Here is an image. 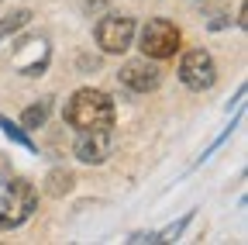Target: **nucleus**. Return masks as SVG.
Returning <instances> with one entry per match:
<instances>
[{
    "label": "nucleus",
    "mask_w": 248,
    "mask_h": 245,
    "mask_svg": "<svg viewBox=\"0 0 248 245\" xmlns=\"http://www.w3.org/2000/svg\"><path fill=\"white\" fill-rule=\"evenodd\" d=\"M52 49L45 38H24L21 45H14V66L21 76H42L48 69Z\"/></svg>",
    "instance_id": "obj_7"
},
{
    "label": "nucleus",
    "mask_w": 248,
    "mask_h": 245,
    "mask_svg": "<svg viewBox=\"0 0 248 245\" xmlns=\"http://www.w3.org/2000/svg\"><path fill=\"white\" fill-rule=\"evenodd\" d=\"M73 152H76V159H79V163H86V166H100V163H107V156L114 152V131H110V128L79 131Z\"/></svg>",
    "instance_id": "obj_6"
},
{
    "label": "nucleus",
    "mask_w": 248,
    "mask_h": 245,
    "mask_svg": "<svg viewBox=\"0 0 248 245\" xmlns=\"http://www.w3.org/2000/svg\"><path fill=\"white\" fill-rule=\"evenodd\" d=\"M0 128H4V135H7L11 142H17V145H24L28 152H38V148H35V142H31V135H28V131H24L21 125H14V121H11L7 114H0Z\"/></svg>",
    "instance_id": "obj_12"
},
{
    "label": "nucleus",
    "mask_w": 248,
    "mask_h": 245,
    "mask_svg": "<svg viewBox=\"0 0 248 245\" xmlns=\"http://www.w3.org/2000/svg\"><path fill=\"white\" fill-rule=\"evenodd\" d=\"M190 218H193V214H186V218H183V221H176L172 228H166V231L159 235V242H176V238L183 235V228H186V225H190Z\"/></svg>",
    "instance_id": "obj_13"
},
{
    "label": "nucleus",
    "mask_w": 248,
    "mask_h": 245,
    "mask_svg": "<svg viewBox=\"0 0 248 245\" xmlns=\"http://www.w3.org/2000/svg\"><path fill=\"white\" fill-rule=\"evenodd\" d=\"M48 111H52V97H38L31 107H24V114H21V128H24V131L42 128L45 121H48Z\"/></svg>",
    "instance_id": "obj_9"
},
{
    "label": "nucleus",
    "mask_w": 248,
    "mask_h": 245,
    "mask_svg": "<svg viewBox=\"0 0 248 245\" xmlns=\"http://www.w3.org/2000/svg\"><path fill=\"white\" fill-rule=\"evenodd\" d=\"M179 83L186 90H197V94H203V90H210L217 83V66H214V55L207 49H190L183 52L179 59Z\"/></svg>",
    "instance_id": "obj_5"
},
{
    "label": "nucleus",
    "mask_w": 248,
    "mask_h": 245,
    "mask_svg": "<svg viewBox=\"0 0 248 245\" xmlns=\"http://www.w3.org/2000/svg\"><path fill=\"white\" fill-rule=\"evenodd\" d=\"M38 207V190L35 183L24 180V176H14L0 187V231H11V228H21Z\"/></svg>",
    "instance_id": "obj_2"
},
{
    "label": "nucleus",
    "mask_w": 248,
    "mask_h": 245,
    "mask_svg": "<svg viewBox=\"0 0 248 245\" xmlns=\"http://www.w3.org/2000/svg\"><path fill=\"white\" fill-rule=\"evenodd\" d=\"M93 38H97V45L107 55L128 52L131 42H135V17H128V14H104L97 21V28H93Z\"/></svg>",
    "instance_id": "obj_4"
},
{
    "label": "nucleus",
    "mask_w": 248,
    "mask_h": 245,
    "mask_svg": "<svg viewBox=\"0 0 248 245\" xmlns=\"http://www.w3.org/2000/svg\"><path fill=\"white\" fill-rule=\"evenodd\" d=\"M0 4H4V0H0Z\"/></svg>",
    "instance_id": "obj_15"
},
{
    "label": "nucleus",
    "mask_w": 248,
    "mask_h": 245,
    "mask_svg": "<svg viewBox=\"0 0 248 245\" xmlns=\"http://www.w3.org/2000/svg\"><path fill=\"white\" fill-rule=\"evenodd\" d=\"M114 117H117V107L114 100L104 94V90H93V86H83L66 100L62 107V121L76 131H93V128H114Z\"/></svg>",
    "instance_id": "obj_1"
},
{
    "label": "nucleus",
    "mask_w": 248,
    "mask_h": 245,
    "mask_svg": "<svg viewBox=\"0 0 248 245\" xmlns=\"http://www.w3.org/2000/svg\"><path fill=\"white\" fill-rule=\"evenodd\" d=\"M117 80H121V86H128L131 94H152V90L162 83L159 69H155L148 59H131V63H124Z\"/></svg>",
    "instance_id": "obj_8"
},
{
    "label": "nucleus",
    "mask_w": 248,
    "mask_h": 245,
    "mask_svg": "<svg viewBox=\"0 0 248 245\" xmlns=\"http://www.w3.org/2000/svg\"><path fill=\"white\" fill-rule=\"evenodd\" d=\"M45 183H48V187H45V194H48V197H66V194L73 190V183H76V176H73L69 169H52Z\"/></svg>",
    "instance_id": "obj_10"
},
{
    "label": "nucleus",
    "mask_w": 248,
    "mask_h": 245,
    "mask_svg": "<svg viewBox=\"0 0 248 245\" xmlns=\"http://www.w3.org/2000/svg\"><path fill=\"white\" fill-rule=\"evenodd\" d=\"M31 17H35V14H31L28 7H21V11H14L11 17H4V21H0V42H4V38H11V35H17L21 28L31 21Z\"/></svg>",
    "instance_id": "obj_11"
},
{
    "label": "nucleus",
    "mask_w": 248,
    "mask_h": 245,
    "mask_svg": "<svg viewBox=\"0 0 248 245\" xmlns=\"http://www.w3.org/2000/svg\"><path fill=\"white\" fill-rule=\"evenodd\" d=\"M245 14H248V7L241 4V7H238V28H248V17H245Z\"/></svg>",
    "instance_id": "obj_14"
},
{
    "label": "nucleus",
    "mask_w": 248,
    "mask_h": 245,
    "mask_svg": "<svg viewBox=\"0 0 248 245\" xmlns=\"http://www.w3.org/2000/svg\"><path fill=\"white\" fill-rule=\"evenodd\" d=\"M179 42H183V32L169 17H152L141 28V52H145V59H169V55L179 52Z\"/></svg>",
    "instance_id": "obj_3"
}]
</instances>
